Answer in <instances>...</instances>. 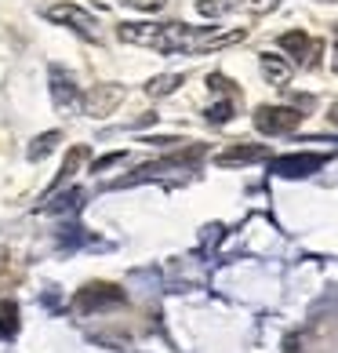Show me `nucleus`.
I'll list each match as a JSON object with an SVG mask.
<instances>
[{
  "label": "nucleus",
  "instance_id": "nucleus-1",
  "mask_svg": "<svg viewBox=\"0 0 338 353\" xmlns=\"http://www.w3.org/2000/svg\"><path fill=\"white\" fill-rule=\"evenodd\" d=\"M116 33H120V41L160 51V55H211V51L240 44L248 37L244 30L218 33V30H197V26H182V22H157V26L124 22Z\"/></svg>",
  "mask_w": 338,
  "mask_h": 353
},
{
  "label": "nucleus",
  "instance_id": "nucleus-2",
  "mask_svg": "<svg viewBox=\"0 0 338 353\" xmlns=\"http://www.w3.org/2000/svg\"><path fill=\"white\" fill-rule=\"evenodd\" d=\"M302 117L306 113H298L291 106H258L255 110V128L262 135H288L302 124Z\"/></svg>",
  "mask_w": 338,
  "mask_h": 353
},
{
  "label": "nucleus",
  "instance_id": "nucleus-3",
  "mask_svg": "<svg viewBox=\"0 0 338 353\" xmlns=\"http://www.w3.org/2000/svg\"><path fill=\"white\" fill-rule=\"evenodd\" d=\"M113 303H124V292L116 284H87L76 292L73 299V310L81 313V317H91V313H98V310H106Z\"/></svg>",
  "mask_w": 338,
  "mask_h": 353
},
{
  "label": "nucleus",
  "instance_id": "nucleus-4",
  "mask_svg": "<svg viewBox=\"0 0 338 353\" xmlns=\"http://www.w3.org/2000/svg\"><path fill=\"white\" fill-rule=\"evenodd\" d=\"M324 164H328V153H288V157H277L269 164V172L280 179H306V175L320 172Z\"/></svg>",
  "mask_w": 338,
  "mask_h": 353
},
{
  "label": "nucleus",
  "instance_id": "nucleus-5",
  "mask_svg": "<svg viewBox=\"0 0 338 353\" xmlns=\"http://www.w3.org/2000/svg\"><path fill=\"white\" fill-rule=\"evenodd\" d=\"M44 19L70 26L73 33L87 37V41H98V22H95V15H87V11H84V8H76V4H55V8H44Z\"/></svg>",
  "mask_w": 338,
  "mask_h": 353
},
{
  "label": "nucleus",
  "instance_id": "nucleus-6",
  "mask_svg": "<svg viewBox=\"0 0 338 353\" xmlns=\"http://www.w3.org/2000/svg\"><path fill=\"white\" fill-rule=\"evenodd\" d=\"M280 0H200V15H226V11H248V15H269L277 11Z\"/></svg>",
  "mask_w": 338,
  "mask_h": 353
},
{
  "label": "nucleus",
  "instance_id": "nucleus-7",
  "mask_svg": "<svg viewBox=\"0 0 338 353\" xmlns=\"http://www.w3.org/2000/svg\"><path fill=\"white\" fill-rule=\"evenodd\" d=\"M280 48L288 51V55L298 62V66H317V59H320V41H313L306 30H291V33H284L280 37Z\"/></svg>",
  "mask_w": 338,
  "mask_h": 353
},
{
  "label": "nucleus",
  "instance_id": "nucleus-8",
  "mask_svg": "<svg viewBox=\"0 0 338 353\" xmlns=\"http://www.w3.org/2000/svg\"><path fill=\"white\" fill-rule=\"evenodd\" d=\"M81 102H84V113H87V117H106V113H113L116 102H120V88H113V84H98V88L84 91Z\"/></svg>",
  "mask_w": 338,
  "mask_h": 353
},
{
  "label": "nucleus",
  "instance_id": "nucleus-9",
  "mask_svg": "<svg viewBox=\"0 0 338 353\" xmlns=\"http://www.w3.org/2000/svg\"><path fill=\"white\" fill-rule=\"evenodd\" d=\"M269 157V150L266 146H229V150H222L215 157L222 168H237V164H251V161H266Z\"/></svg>",
  "mask_w": 338,
  "mask_h": 353
},
{
  "label": "nucleus",
  "instance_id": "nucleus-10",
  "mask_svg": "<svg viewBox=\"0 0 338 353\" xmlns=\"http://www.w3.org/2000/svg\"><path fill=\"white\" fill-rule=\"evenodd\" d=\"M51 95H55V106H73L81 99V88L73 84L66 70H51Z\"/></svg>",
  "mask_w": 338,
  "mask_h": 353
},
{
  "label": "nucleus",
  "instance_id": "nucleus-11",
  "mask_svg": "<svg viewBox=\"0 0 338 353\" xmlns=\"http://www.w3.org/2000/svg\"><path fill=\"white\" fill-rule=\"evenodd\" d=\"M262 73L269 77V84H288L291 81V66L280 55H269V51L262 55Z\"/></svg>",
  "mask_w": 338,
  "mask_h": 353
},
{
  "label": "nucleus",
  "instance_id": "nucleus-12",
  "mask_svg": "<svg viewBox=\"0 0 338 353\" xmlns=\"http://www.w3.org/2000/svg\"><path fill=\"white\" fill-rule=\"evenodd\" d=\"M19 335V303H8L0 306V339H15Z\"/></svg>",
  "mask_w": 338,
  "mask_h": 353
},
{
  "label": "nucleus",
  "instance_id": "nucleus-13",
  "mask_svg": "<svg viewBox=\"0 0 338 353\" xmlns=\"http://www.w3.org/2000/svg\"><path fill=\"white\" fill-rule=\"evenodd\" d=\"M87 157V150L84 146H76V150H70V157H66V164H62V172H59V179H55V186H62V182H70L73 175H76V168H81V161Z\"/></svg>",
  "mask_w": 338,
  "mask_h": 353
},
{
  "label": "nucleus",
  "instance_id": "nucleus-14",
  "mask_svg": "<svg viewBox=\"0 0 338 353\" xmlns=\"http://www.w3.org/2000/svg\"><path fill=\"white\" fill-rule=\"evenodd\" d=\"M182 81H186V77H182V73H164V77H157V81H153L146 91H149V95L153 99H160V95H167V91H175Z\"/></svg>",
  "mask_w": 338,
  "mask_h": 353
},
{
  "label": "nucleus",
  "instance_id": "nucleus-15",
  "mask_svg": "<svg viewBox=\"0 0 338 353\" xmlns=\"http://www.w3.org/2000/svg\"><path fill=\"white\" fill-rule=\"evenodd\" d=\"M59 139H62L59 132H44V135L30 146V153H25V157H30V161H41V157H47L51 150H55V142H59Z\"/></svg>",
  "mask_w": 338,
  "mask_h": 353
},
{
  "label": "nucleus",
  "instance_id": "nucleus-16",
  "mask_svg": "<svg viewBox=\"0 0 338 353\" xmlns=\"http://www.w3.org/2000/svg\"><path fill=\"white\" fill-rule=\"evenodd\" d=\"M81 201H84V193L81 190H70V193H62V197H55V204H47V212H73Z\"/></svg>",
  "mask_w": 338,
  "mask_h": 353
},
{
  "label": "nucleus",
  "instance_id": "nucleus-17",
  "mask_svg": "<svg viewBox=\"0 0 338 353\" xmlns=\"http://www.w3.org/2000/svg\"><path fill=\"white\" fill-rule=\"evenodd\" d=\"M229 117H233V95L222 99V102H215V106L207 110V121H211V124H226Z\"/></svg>",
  "mask_w": 338,
  "mask_h": 353
},
{
  "label": "nucleus",
  "instance_id": "nucleus-18",
  "mask_svg": "<svg viewBox=\"0 0 338 353\" xmlns=\"http://www.w3.org/2000/svg\"><path fill=\"white\" fill-rule=\"evenodd\" d=\"M124 8H135V11H160L167 0H120Z\"/></svg>",
  "mask_w": 338,
  "mask_h": 353
},
{
  "label": "nucleus",
  "instance_id": "nucleus-19",
  "mask_svg": "<svg viewBox=\"0 0 338 353\" xmlns=\"http://www.w3.org/2000/svg\"><path fill=\"white\" fill-rule=\"evenodd\" d=\"M116 161H124V150H120V153H106L102 161H95V168H91V172H106V168L116 164Z\"/></svg>",
  "mask_w": 338,
  "mask_h": 353
},
{
  "label": "nucleus",
  "instance_id": "nucleus-20",
  "mask_svg": "<svg viewBox=\"0 0 338 353\" xmlns=\"http://www.w3.org/2000/svg\"><path fill=\"white\" fill-rule=\"evenodd\" d=\"M328 121H331V124L338 128V102H335V106H331V113H328Z\"/></svg>",
  "mask_w": 338,
  "mask_h": 353
},
{
  "label": "nucleus",
  "instance_id": "nucleus-21",
  "mask_svg": "<svg viewBox=\"0 0 338 353\" xmlns=\"http://www.w3.org/2000/svg\"><path fill=\"white\" fill-rule=\"evenodd\" d=\"M335 70H338V30H335Z\"/></svg>",
  "mask_w": 338,
  "mask_h": 353
}]
</instances>
